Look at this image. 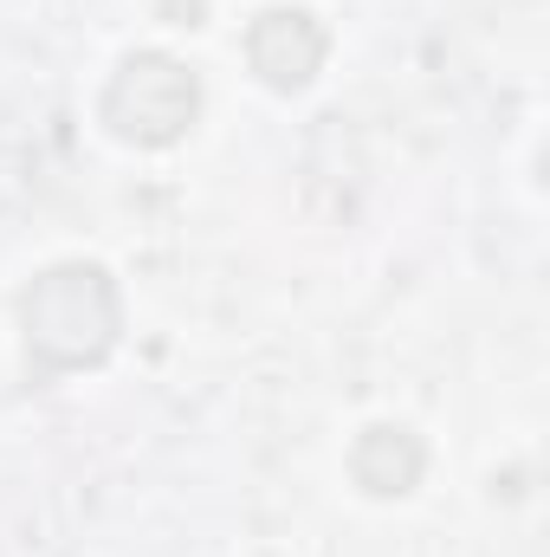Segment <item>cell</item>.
I'll use <instances>...</instances> for the list:
<instances>
[{
    "label": "cell",
    "instance_id": "obj_1",
    "mask_svg": "<svg viewBox=\"0 0 550 557\" xmlns=\"http://www.w3.org/2000/svg\"><path fill=\"white\" fill-rule=\"evenodd\" d=\"M20 337H26V376L52 383L72 370H91L124 337V298L117 278L91 260H59L20 292Z\"/></svg>",
    "mask_w": 550,
    "mask_h": 557
},
{
    "label": "cell",
    "instance_id": "obj_2",
    "mask_svg": "<svg viewBox=\"0 0 550 557\" xmlns=\"http://www.w3.org/2000/svg\"><path fill=\"white\" fill-rule=\"evenodd\" d=\"M104 131L130 149H168V143L188 137V124L201 117V78L168 59V52H130L111 85H104V104H98Z\"/></svg>",
    "mask_w": 550,
    "mask_h": 557
},
{
    "label": "cell",
    "instance_id": "obj_3",
    "mask_svg": "<svg viewBox=\"0 0 550 557\" xmlns=\"http://www.w3.org/2000/svg\"><path fill=\"white\" fill-rule=\"evenodd\" d=\"M324 52H330V33L304 7H266L247 26V65L260 72L266 91H304L324 72Z\"/></svg>",
    "mask_w": 550,
    "mask_h": 557
},
{
    "label": "cell",
    "instance_id": "obj_4",
    "mask_svg": "<svg viewBox=\"0 0 550 557\" xmlns=\"http://www.w3.org/2000/svg\"><path fill=\"white\" fill-rule=\"evenodd\" d=\"M427 473V441L402 428V421H376L357 434L350 447V480L370 493V499H409Z\"/></svg>",
    "mask_w": 550,
    "mask_h": 557
},
{
    "label": "cell",
    "instance_id": "obj_5",
    "mask_svg": "<svg viewBox=\"0 0 550 557\" xmlns=\"http://www.w3.org/2000/svg\"><path fill=\"white\" fill-rule=\"evenodd\" d=\"M155 13H162L168 26H188V33H195V26L208 20V0H155Z\"/></svg>",
    "mask_w": 550,
    "mask_h": 557
}]
</instances>
